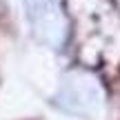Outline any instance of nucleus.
<instances>
[{"mask_svg": "<svg viewBox=\"0 0 120 120\" xmlns=\"http://www.w3.org/2000/svg\"><path fill=\"white\" fill-rule=\"evenodd\" d=\"M27 16L36 36L49 47L60 49L69 34V20L60 0H27Z\"/></svg>", "mask_w": 120, "mask_h": 120, "instance_id": "1", "label": "nucleus"}, {"mask_svg": "<svg viewBox=\"0 0 120 120\" xmlns=\"http://www.w3.org/2000/svg\"><path fill=\"white\" fill-rule=\"evenodd\" d=\"M60 105L69 111L76 113H87L91 109H96V105L100 102V91L91 78H73L60 91Z\"/></svg>", "mask_w": 120, "mask_h": 120, "instance_id": "2", "label": "nucleus"}]
</instances>
